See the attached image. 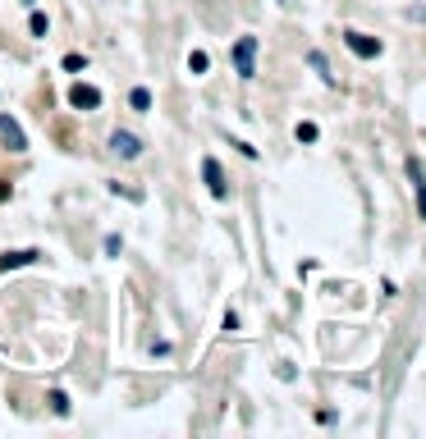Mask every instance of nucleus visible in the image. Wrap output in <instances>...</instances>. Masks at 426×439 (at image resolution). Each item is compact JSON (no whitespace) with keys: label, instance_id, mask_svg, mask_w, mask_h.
Listing matches in <instances>:
<instances>
[{"label":"nucleus","instance_id":"5","mask_svg":"<svg viewBox=\"0 0 426 439\" xmlns=\"http://www.w3.org/2000/svg\"><path fill=\"white\" fill-rule=\"evenodd\" d=\"M69 105H74V110H96V105H101V87L74 83V87H69Z\"/></svg>","mask_w":426,"mask_h":439},{"label":"nucleus","instance_id":"8","mask_svg":"<svg viewBox=\"0 0 426 439\" xmlns=\"http://www.w3.org/2000/svg\"><path fill=\"white\" fill-rule=\"evenodd\" d=\"M408 179H413V192H418V216L426 220V179H422V160H408Z\"/></svg>","mask_w":426,"mask_h":439},{"label":"nucleus","instance_id":"6","mask_svg":"<svg viewBox=\"0 0 426 439\" xmlns=\"http://www.w3.org/2000/svg\"><path fill=\"white\" fill-rule=\"evenodd\" d=\"M0 142L9 146V151H28V138H23V129H18L9 115H0Z\"/></svg>","mask_w":426,"mask_h":439},{"label":"nucleus","instance_id":"16","mask_svg":"<svg viewBox=\"0 0 426 439\" xmlns=\"http://www.w3.org/2000/svg\"><path fill=\"white\" fill-rule=\"evenodd\" d=\"M298 142H316V124H298Z\"/></svg>","mask_w":426,"mask_h":439},{"label":"nucleus","instance_id":"11","mask_svg":"<svg viewBox=\"0 0 426 439\" xmlns=\"http://www.w3.org/2000/svg\"><path fill=\"white\" fill-rule=\"evenodd\" d=\"M46 28H51V18H46L42 9H33V14H28V33H33V37H46Z\"/></svg>","mask_w":426,"mask_h":439},{"label":"nucleus","instance_id":"2","mask_svg":"<svg viewBox=\"0 0 426 439\" xmlns=\"http://www.w3.org/2000/svg\"><path fill=\"white\" fill-rule=\"evenodd\" d=\"M202 179H207V188H211V197H216V201H225V197H229L225 170H220V160H216V156H207V160H202Z\"/></svg>","mask_w":426,"mask_h":439},{"label":"nucleus","instance_id":"13","mask_svg":"<svg viewBox=\"0 0 426 439\" xmlns=\"http://www.w3.org/2000/svg\"><path fill=\"white\" fill-rule=\"evenodd\" d=\"M307 60H312V69L321 74L326 83H330V64H326V55H321V51H307Z\"/></svg>","mask_w":426,"mask_h":439},{"label":"nucleus","instance_id":"12","mask_svg":"<svg viewBox=\"0 0 426 439\" xmlns=\"http://www.w3.org/2000/svg\"><path fill=\"white\" fill-rule=\"evenodd\" d=\"M207 64H211L207 51H192V55H188V74H207Z\"/></svg>","mask_w":426,"mask_h":439},{"label":"nucleus","instance_id":"17","mask_svg":"<svg viewBox=\"0 0 426 439\" xmlns=\"http://www.w3.org/2000/svg\"><path fill=\"white\" fill-rule=\"evenodd\" d=\"M5 197H9V183H5V179H0V201H5Z\"/></svg>","mask_w":426,"mask_h":439},{"label":"nucleus","instance_id":"15","mask_svg":"<svg viewBox=\"0 0 426 439\" xmlns=\"http://www.w3.org/2000/svg\"><path fill=\"white\" fill-rule=\"evenodd\" d=\"M120 247H124L120 233H105V257H120Z\"/></svg>","mask_w":426,"mask_h":439},{"label":"nucleus","instance_id":"10","mask_svg":"<svg viewBox=\"0 0 426 439\" xmlns=\"http://www.w3.org/2000/svg\"><path fill=\"white\" fill-rule=\"evenodd\" d=\"M51 412L55 416H69L74 412V403H69V394H64V389H51Z\"/></svg>","mask_w":426,"mask_h":439},{"label":"nucleus","instance_id":"14","mask_svg":"<svg viewBox=\"0 0 426 439\" xmlns=\"http://www.w3.org/2000/svg\"><path fill=\"white\" fill-rule=\"evenodd\" d=\"M83 64H87V60H83V55H79V51H69V55H64V69H69V74H79V69H83Z\"/></svg>","mask_w":426,"mask_h":439},{"label":"nucleus","instance_id":"4","mask_svg":"<svg viewBox=\"0 0 426 439\" xmlns=\"http://www.w3.org/2000/svg\"><path fill=\"white\" fill-rule=\"evenodd\" d=\"M110 151H115V156H124V160H138V156H142V138H138V133L115 129V133H110Z\"/></svg>","mask_w":426,"mask_h":439},{"label":"nucleus","instance_id":"9","mask_svg":"<svg viewBox=\"0 0 426 439\" xmlns=\"http://www.w3.org/2000/svg\"><path fill=\"white\" fill-rule=\"evenodd\" d=\"M129 105H133L138 115H147V110H151V92H147V87H133V92H129Z\"/></svg>","mask_w":426,"mask_h":439},{"label":"nucleus","instance_id":"7","mask_svg":"<svg viewBox=\"0 0 426 439\" xmlns=\"http://www.w3.org/2000/svg\"><path fill=\"white\" fill-rule=\"evenodd\" d=\"M37 257H42L37 247H23V252H5V257H0V275H9V270H18V266H33Z\"/></svg>","mask_w":426,"mask_h":439},{"label":"nucleus","instance_id":"1","mask_svg":"<svg viewBox=\"0 0 426 439\" xmlns=\"http://www.w3.org/2000/svg\"><path fill=\"white\" fill-rule=\"evenodd\" d=\"M234 69H238V78H257V37L253 33L234 42Z\"/></svg>","mask_w":426,"mask_h":439},{"label":"nucleus","instance_id":"3","mask_svg":"<svg viewBox=\"0 0 426 439\" xmlns=\"http://www.w3.org/2000/svg\"><path fill=\"white\" fill-rule=\"evenodd\" d=\"M344 46L357 55V60H376V55H381V42L367 37V33H357V28H348V33H344Z\"/></svg>","mask_w":426,"mask_h":439}]
</instances>
